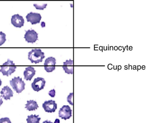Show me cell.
<instances>
[{
    "mask_svg": "<svg viewBox=\"0 0 148 123\" xmlns=\"http://www.w3.org/2000/svg\"><path fill=\"white\" fill-rule=\"evenodd\" d=\"M48 94L51 97L54 98L55 97L56 95V91L55 89H53V90L50 91Z\"/></svg>",
    "mask_w": 148,
    "mask_h": 123,
    "instance_id": "obj_20",
    "label": "cell"
},
{
    "mask_svg": "<svg viewBox=\"0 0 148 123\" xmlns=\"http://www.w3.org/2000/svg\"><path fill=\"white\" fill-rule=\"evenodd\" d=\"M36 71L33 67H28L26 68L23 72L25 80H31L36 74Z\"/></svg>",
    "mask_w": 148,
    "mask_h": 123,
    "instance_id": "obj_12",
    "label": "cell"
},
{
    "mask_svg": "<svg viewBox=\"0 0 148 123\" xmlns=\"http://www.w3.org/2000/svg\"><path fill=\"white\" fill-rule=\"evenodd\" d=\"M73 65L74 62L71 60H67L63 63L62 68L65 72L68 74H73Z\"/></svg>",
    "mask_w": 148,
    "mask_h": 123,
    "instance_id": "obj_13",
    "label": "cell"
},
{
    "mask_svg": "<svg viewBox=\"0 0 148 123\" xmlns=\"http://www.w3.org/2000/svg\"><path fill=\"white\" fill-rule=\"evenodd\" d=\"M40 120L39 115H32L27 116L26 121L27 123H39Z\"/></svg>",
    "mask_w": 148,
    "mask_h": 123,
    "instance_id": "obj_15",
    "label": "cell"
},
{
    "mask_svg": "<svg viewBox=\"0 0 148 123\" xmlns=\"http://www.w3.org/2000/svg\"><path fill=\"white\" fill-rule=\"evenodd\" d=\"M39 107L37 102L34 100H30L27 101L25 108L27 110L29 111H35Z\"/></svg>",
    "mask_w": 148,
    "mask_h": 123,
    "instance_id": "obj_14",
    "label": "cell"
},
{
    "mask_svg": "<svg viewBox=\"0 0 148 123\" xmlns=\"http://www.w3.org/2000/svg\"><path fill=\"white\" fill-rule=\"evenodd\" d=\"M42 123H53L52 122H51V121H48V120H47L44 121Z\"/></svg>",
    "mask_w": 148,
    "mask_h": 123,
    "instance_id": "obj_21",
    "label": "cell"
},
{
    "mask_svg": "<svg viewBox=\"0 0 148 123\" xmlns=\"http://www.w3.org/2000/svg\"><path fill=\"white\" fill-rule=\"evenodd\" d=\"M28 56L31 62L36 64L42 62L45 57V53L40 49H32L28 53Z\"/></svg>",
    "mask_w": 148,
    "mask_h": 123,
    "instance_id": "obj_1",
    "label": "cell"
},
{
    "mask_svg": "<svg viewBox=\"0 0 148 123\" xmlns=\"http://www.w3.org/2000/svg\"><path fill=\"white\" fill-rule=\"evenodd\" d=\"M24 23L25 21L23 17L19 14H14L12 17V24L16 27H22L24 25Z\"/></svg>",
    "mask_w": 148,
    "mask_h": 123,
    "instance_id": "obj_10",
    "label": "cell"
},
{
    "mask_svg": "<svg viewBox=\"0 0 148 123\" xmlns=\"http://www.w3.org/2000/svg\"><path fill=\"white\" fill-rule=\"evenodd\" d=\"M138 69H140V68H141V67H140V66H138Z\"/></svg>",
    "mask_w": 148,
    "mask_h": 123,
    "instance_id": "obj_26",
    "label": "cell"
},
{
    "mask_svg": "<svg viewBox=\"0 0 148 123\" xmlns=\"http://www.w3.org/2000/svg\"><path fill=\"white\" fill-rule=\"evenodd\" d=\"M47 5V4H34V6L36 7V9L38 10H43L44 9L46 8Z\"/></svg>",
    "mask_w": 148,
    "mask_h": 123,
    "instance_id": "obj_17",
    "label": "cell"
},
{
    "mask_svg": "<svg viewBox=\"0 0 148 123\" xmlns=\"http://www.w3.org/2000/svg\"><path fill=\"white\" fill-rule=\"evenodd\" d=\"M60 123V120L59 119H56L55 121V122H54V123Z\"/></svg>",
    "mask_w": 148,
    "mask_h": 123,
    "instance_id": "obj_22",
    "label": "cell"
},
{
    "mask_svg": "<svg viewBox=\"0 0 148 123\" xmlns=\"http://www.w3.org/2000/svg\"><path fill=\"white\" fill-rule=\"evenodd\" d=\"M0 123H12L9 118L5 117L0 119Z\"/></svg>",
    "mask_w": 148,
    "mask_h": 123,
    "instance_id": "obj_19",
    "label": "cell"
},
{
    "mask_svg": "<svg viewBox=\"0 0 148 123\" xmlns=\"http://www.w3.org/2000/svg\"><path fill=\"white\" fill-rule=\"evenodd\" d=\"M26 18L28 22H30L32 24L34 25L40 22L42 16L38 13L30 12L26 16Z\"/></svg>",
    "mask_w": 148,
    "mask_h": 123,
    "instance_id": "obj_9",
    "label": "cell"
},
{
    "mask_svg": "<svg viewBox=\"0 0 148 123\" xmlns=\"http://www.w3.org/2000/svg\"><path fill=\"white\" fill-rule=\"evenodd\" d=\"M6 35L2 32H0V46L3 44L6 41Z\"/></svg>",
    "mask_w": 148,
    "mask_h": 123,
    "instance_id": "obj_16",
    "label": "cell"
},
{
    "mask_svg": "<svg viewBox=\"0 0 148 123\" xmlns=\"http://www.w3.org/2000/svg\"><path fill=\"white\" fill-rule=\"evenodd\" d=\"M42 107L46 112H55L58 108V105L55 101L50 100L45 101L42 104Z\"/></svg>",
    "mask_w": 148,
    "mask_h": 123,
    "instance_id": "obj_7",
    "label": "cell"
},
{
    "mask_svg": "<svg viewBox=\"0 0 148 123\" xmlns=\"http://www.w3.org/2000/svg\"><path fill=\"white\" fill-rule=\"evenodd\" d=\"M38 34L36 31L30 29L26 31L25 35L24 38L26 42L28 43H34L38 39Z\"/></svg>",
    "mask_w": 148,
    "mask_h": 123,
    "instance_id": "obj_8",
    "label": "cell"
},
{
    "mask_svg": "<svg viewBox=\"0 0 148 123\" xmlns=\"http://www.w3.org/2000/svg\"><path fill=\"white\" fill-rule=\"evenodd\" d=\"M1 97L5 100H10L11 98L12 97L14 93L11 89L8 86H5L3 88L1 91Z\"/></svg>",
    "mask_w": 148,
    "mask_h": 123,
    "instance_id": "obj_11",
    "label": "cell"
},
{
    "mask_svg": "<svg viewBox=\"0 0 148 123\" xmlns=\"http://www.w3.org/2000/svg\"><path fill=\"white\" fill-rule=\"evenodd\" d=\"M3 103V101L2 100V99L1 98V96H0V106H1V105H2Z\"/></svg>",
    "mask_w": 148,
    "mask_h": 123,
    "instance_id": "obj_23",
    "label": "cell"
},
{
    "mask_svg": "<svg viewBox=\"0 0 148 123\" xmlns=\"http://www.w3.org/2000/svg\"><path fill=\"white\" fill-rule=\"evenodd\" d=\"M72 110L68 105H64L60 109L59 111V117L62 119L66 120L69 119L72 116Z\"/></svg>",
    "mask_w": 148,
    "mask_h": 123,
    "instance_id": "obj_4",
    "label": "cell"
},
{
    "mask_svg": "<svg viewBox=\"0 0 148 123\" xmlns=\"http://www.w3.org/2000/svg\"><path fill=\"white\" fill-rule=\"evenodd\" d=\"M1 68L0 72L2 73L3 75L8 76L15 72L17 67L12 61L8 59L7 62L3 64Z\"/></svg>",
    "mask_w": 148,
    "mask_h": 123,
    "instance_id": "obj_2",
    "label": "cell"
},
{
    "mask_svg": "<svg viewBox=\"0 0 148 123\" xmlns=\"http://www.w3.org/2000/svg\"><path fill=\"white\" fill-rule=\"evenodd\" d=\"M56 59L52 57H50L45 60L44 68L47 72H51L55 69Z\"/></svg>",
    "mask_w": 148,
    "mask_h": 123,
    "instance_id": "obj_6",
    "label": "cell"
},
{
    "mask_svg": "<svg viewBox=\"0 0 148 123\" xmlns=\"http://www.w3.org/2000/svg\"><path fill=\"white\" fill-rule=\"evenodd\" d=\"M46 81L42 78L38 77L35 78L32 83V88L35 91L38 92L45 87Z\"/></svg>",
    "mask_w": 148,
    "mask_h": 123,
    "instance_id": "obj_5",
    "label": "cell"
},
{
    "mask_svg": "<svg viewBox=\"0 0 148 123\" xmlns=\"http://www.w3.org/2000/svg\"><path fill=\"white\" fill-rule=\"evenodd\" d=\"M67 101L69 103L73 105V93H70L67 98Z\"/></svg>",
    "mask_w": 148,
    "mask_h": 123,
    "instance_id": "obj_18",
    "label": "cell"
},
{
    "mask_svg": "<svg viewBox=\"0 0 148 123\" xmlns=\"http://www.w3.org/2000/svg\"><path fill=\"white\" fill-rule=\"evenodd\" d=\"M1 84H2V81H1V79H0V86H1Z\"/></svg>",
    "mask_w": 148,
    "mask_h": 123,
    "instance_id": "obj_24",
    "label": "cell"
},
{
    "mask_svg": "<svg viewBox=\"0 0 148 123\" xmlns=\"http://www.w3.org/2000/svg\"><path fill=\"white\" fill-rule=\"evenodd\" d=\"M114 49L115 50H117V49H118V47L117 46H115V48H114Z\"/></svg>",
    "mask_w": 148,
    "mask_h": 123,
    "instance_id": "obj_25",
    "label": "cell"
},
{
    "mask_svg": "<svg viewBox=\"0 0 148 123\" xmlns=\"http://www.w3.org/2000/svg\"><path fill=\"white\" fill-rule=\"evenodd\" d=\"M10 83L13 89L17 93H21L25 89V83L20 77L12 78L10 80Z\"/></svg>",
    "mask_w": 148,
    "mask_h": 123,
    "instance_id": "obj_3",
    "label": "cell"
}]
</instances>
